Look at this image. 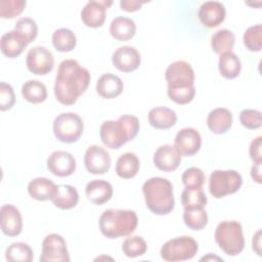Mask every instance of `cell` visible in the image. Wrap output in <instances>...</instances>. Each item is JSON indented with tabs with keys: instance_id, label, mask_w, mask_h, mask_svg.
<instances>
[{
	"instance_id": "obj_37",
	"label": "cell",
	"mask_w": 262,
	"mask_h": 262,
	"mask_svg": "<svg viewBox=\"0 0 262 262\" xmlns=\"http://www.w3.org/2000/svg\"><path fill=\"white\" fill-rule=\"evenodd\" d=\"M244 45L253 52H259L262 48V26L260 24L249 27L243 37Z\"/></svg>"
},
{
	"instance_id": "obj_23",
	"label": "cell",
	"mask_w": 262,
	"mask_h": 262,
	"mask_svg": "<svg viewBox=\"0 0 262 262\" xmlns=\"http://www.w3.org/2000/svg\"><path fill=\"white\" fill-rule=\"evenodd\" d=\"M232 114L225 107L212 110L207 117V126L215 134H224L232 126Z\"/></svg>"
},
{
	"instance_id": "obj_15",
	"label": "cell",
	"mask_w": 262,
	"mask_h": 262,
	"mask_svg": "<svg viewBox=\"0 0 262 262\" xmlns=\"http://www.w3.org/2000/svg\"><path fill=\"white\" fill-rule=\"evenodd\" d=\"M112 62L117 70L123 73H131L138 69L141 62V57L136 48L125 45L114 51Z\"/></svg>"
},
{
	"instance_id": "obj_3",
	"label": "cell",
	"mask_w": 262,
	"mask_h": 262,
	"mask_svg": "<svg viewBox=\"0 0 262 262\" xmlns=\"http://www.w3.org/2000/svg\"><path fill=\"white\" fill-rule=\"evenodd\" d=\"M140 125L137 117L123 115L117 121L108 120L101 124L99 135L102 143L112 149H118L126 142L134 139Z\"/></svg>"
},
{
	"instance_id": "obj_1",
	"label": "cell",
	"mask_w": 262,
	"mask_h": 262,
	"mask_svg": "<svg viewBox=\"0 0 262 262\" xmlns=\"http://www.w3.org/2000/svg\"><path fill=\"white\" fill-rule=\"evenodd\" d=\"M90 80L89 71L76 59L62 60L58 66L53 88L56 100L64 105L74 104L87 90Z\"/></svg>"
},
{
	"instance_id": "obj_8",
	"label": "cell",
	"mask_w": 262,
	"mask_h": 262,
	"mask_svg": "<svg viewBox=\"0 0 262 262\" xmlns=\"http://www.w3.org/2000/svg\"><path fill=\"white\" fill-rule=\"evenodd\" d=\"M243 184L242 175L235 170H215L209 178V191L215 199L236 192Z\"/></svg>"
},
{
	"instance_id": "obj_45",
	"label": "cell",
	"mask_w": 262,
	"mask_h": 262,
	"mask_svg": "<svg viewBox=\"0 0 262 262\" xmlns=\"http://www.w3.org/2000/svg\"><path fill=\"white\" fill-rule=\"evenodd\" d=\"M251 177L252 179L257 182L261 183V163H254V165L251 168Z\"/></svg>"
},
{
	"instance_id": "obj_16",
	"label": "cell",
	"mask_w": 262,
	"mask_h": 262,
	"mask_svg": "<svg viewBox=\"0 0 262 262\" xmlns=\"http://www.w3.org/2000/svg\"><path fill=\"white\" fill-rule=\"evenodd\" d=\"M47 169L55 176L68 177L76 170V160L68 151L55 150L47 159Z\"/></svg>"
},
{
	"instance_id": "obj_13",
	"label": "cell",
	"mask_w": 262,
	"mask_h": 262,
	"mask_svg": "<svg viewBox=\"0 0 262 262\" xmlns=\"http://www.w3.org/2000/svg\"><path fill=\"white\" fill-rule=\"evenodd\" d=\"M112 4V0L88 1L81 10L82 21L89 28H100L104 24L106 9Z\"/></svg>"
},
{
	"instance_id": "obj_19",
	"label": "cell",
	"mask_w": 262,
	"mask_h": 262,
	"mask_svg": "<svg viewBox=\"0 0 262 262\" xmlns=\"http://www.w3.org/2000/svg\"><path fill=\"white\" fill-rule=\"evenodd\" d=\"M225 7L219 1L204 2L198 12L200 21L207 28L218 27L225 19Z\"/></svg>"
},
{
	"instance_id": "obj_41",
	"label": "cell",
	"mask_w": 262,
	"mask_h": 262,
	"mask_svg": "<svg viewBox=\"0 0 262 262\" xmlns=\"http://www.w3.org/2000/svg\"><path fill=\"white\" fill-rule=\"evenodd\" d=\"M239 122L241 124L250 130L259 129L262 126V115L258 110L246 108L239 113Z\"/></svg>"
},
{
	"instance_id": "obj_32",
	"label": "cell",
	"mask_w": 262,
	"mask_h": 262,
	"mask_svg": "<svg viewBox=\"0 0 262 262\" xmlns=\"http://www.w3.org/2000/svg\"><path fill=\"white\" fill-rule=\"evenodd\" d=\"M52 44L59 52L72 51L77 45L75 33L68 28H59L52 34Z\"/></svg>"
},
{
	"instance_id": "obj_25",
	"label": "cell",
	"mask_w": 262,
	"mask_h": 262,
	"mask_svg": "<svg viewBox=\"0 0 262 262\" xmlns=\"http://www.w3.org/2000/svg\"><path fill=\"white\" fill-rule=\"evenodd\" d=\"M53 205L61 210H70L77 206L79 202L78 190L70 184L57 185L54 196L51 199Z\"/></svg>"
},
{
	"instance_id": "obj_40",
	"label": "cell",
	"mask_w": 262,
	"mask_h": 262,
	"mask_svg": "<svg viewBox=\"0 0 262 262\" xmlns=\"http://www.w3.org/2000/svg\"><path fill=\"white\" fill-rule=\"evenodd\" d=\"M14 30L26 37L29 43L33 42L38 35V26L31 17H21L16 20Z\"/></svg>"
},
{
	"instance_id": "obj_18",
	"label": "cell",
	"mask_w": 262,
	"mask_h": 262,
	"mask_svg": "<svg viewBox=\"0 0 262 262\" xmlns=\"http://www.w3.org/2000/svg\"><path fill=\"white\" fill-rule=\"evenodd\" d=\"M152 161L159 170L164 172H173L179 167L181 163V156L174 145L164 144L157 148L154 154Z\"/></svg>"
},
{
	"instance_id": "obj_12",
	"label": "cell",
	"mask_w": 262,
	"mask_h": 262,
	"mask_svg": "<svg viewBox=\"0 0 262 262\" xmlns=\"http://www.w3.org/2000/svg\"><path fill=\"white\" fill-rule=\"evenodd\" d=\"M86 170L94 175L106 173L111 168V157L105 148L93 144L88 146L84 155Z\"/></svg>"
},
{
	"instance_id": "obj_9",
	"label": "cell",
	"mask_w": 262,
	"mask_h": 262,
	"mask_svg": "<svg viewBox=\"0 0 262 262\" xmlns=\"http://www.w3.org/2000/svg\"><path fill=\"white\" fill-rule=\"evenodd\" d=\"M54 136L61 142L73 143L78 141L84 130L83 120L76 113H61L52 124Z\"/></svg>"
},
{
	"instance_id": "obj_7",
	"label": "cell",
	"mask_w": 262,
	"mask_h": 262,
	"mask_svg": "<svg viewBox=\"0 0 262 262\" xmlns=\"http://www.w3.org/2000/svg\"><path fill=\"white\" fill-rule=\"evenodd\" d=\"M199 251L196 241L188 235L167 241L161 248V258L167 262H178L192 259Z\"/></svg>"
},
{
	"instance_id": "obj_4",
	"label": "cell",
	"mask_w": 262,
	"mask_h": 262,
	"mask_svg": "<svg viewBox=\"0 0 262 262\" xmlns=\"http://www.w3.org/2000/svg\"><path fill=\"white\" fill-rule=\"evenodd\" d=\"M145 205L156 215H167L174 209L172 183L163 177H151L142 185Z\"/></svg>"
},
{
	"instance_id": "obj_33",
	"label": "cell",
	"mask_w": 262,
	"mask_h": 262,
	"mask_svg": "<svg viewBox=\"0 0 262 262\" xmlns=\"http://www.w3.org/2000/svg\"><path fill=\"white\" fill-rule=\"evenodd\" d=\"M34 258L31 247L21 242L12 243L5 251V259L11 262H31Z\"/></svg>"
},
{
	"instance_id": "obj_30",
	"label": "cell",
	"mask_w": 262,
	"mask_h": 262,
	"mask_svg": "<svg viewBox=\"0 0 262 262\" xmlns=\"http://www.w3.org/2000/svg\"><path fill=\"white\" fill-rule=\"evenodd\" d=\"M21 95L30 103H41L47 98V88L38 80H29L21 86Z\"/></svg>"
},
{
	"instance_id": "obj_26",
	"label": "cell",
	"mask_w": 262,
	"mask_h": 262,
	"mask_svg": "<svg viewBox=\"0 0 262 262\" xmlns=\"http://www.w3.org/2000/svg\"><path fill=\"white\" fill-rule=\"evenodd\" d=\"M148 122L156 129H169L177 122L176 113L166 106H156L148 113Z\"/></svg>"
},
{
	"instance_id": "obj_27",
	"label": "cell",
	"mask_w": 262,
	"mask_h": 262,
	"mask_svg": "<svg viewBox=\"0 0 262 262\" xmlns=\"http://www.w3.org/2000/svg\"><path fill=\"white\" fill-rule=\"evenodd\" d=\"M110 33L118 41H128L136 33V25L133 19L125 16L115 17L110 25Z\"/></svg>"
},
{
	"instance_id": "obj_43",
	"label": "cell",
	"mask_w": 262,
	"mask_h": 262,
	"mask_svg": "<svg viewBox=\"0 0 262 262\" xmlns=\"http://www.w3.org/2000/svg\"><path fill=\"white\" fill-rule=\"evenodd\" d=\"M261 145H262V137L261 136H258L255 139H253L251 144H250L249 154H250L251 160L254 163H261L262 162Z\"/></svg>"
},
{
	"instance_id": "obj_11",
	"label": "cell",
	"mask_w": 262,
	"mask_h": 262,
	"mask_svg": "<svg viewBox=\"0 0 262 262\" xmlns=\"http://www.w3.org/2000/svg\"><path fill=\"white\" fill-rule=\"evenodd\" d=\"M26 64L31 73L44 76L52 71L54 67V56L46 47L34 46L27 53Z\"/></svg>"
},
{
	"instance_id": "obj_39",
	"label": "cell",
	"mask_w": 262,
	"mask_h": 262,
	"mask_svg": "<svg viewBox=\"0 0 262 262\" xmlns=\"http://www.w3.org/2000/svg\"><path fill=\"white\" fill-rule=\"evenodd\" d=\"M26 4L25 0H1L0 16L2 18H13L24 11Z\"/></svg>"
},
{
	"instance_id": "obj_34",
	"label": "cell",
	"mask_w": 262,
	"mask_h": 262,
	"mask_svg": "<svg viewBox=\"0 0 262 262\" xmlns=\"http://www.w3.org/2000/svg\"><path fill=\"white\" fill-rule=\"evenodd\" d=\"M183 221L192 230H202L208 224V214L205 208L184 209Z\"/></svg>"
},
{
	"instance_id": "obj_2",
	"label": "cell",
	"mask_w": 262,
	"mask_h": 262,
	"mask_svg": "<svg viewBox=\"0 0 262 262\" xmlns=\"http://www.w3.org/2000/svg\"><path fill=\"white\" fill-rule=\"evenodd\" d=\"M165 78L168 84L167 94L169 98L178 103L190 102L195 94L194 72L185 60H176L168 66Z\"/></svg>"
},
{
	"instance_id": "obj_21",
	"label": "cell",
	"mask_w": 262,
	"mask_h": 262,
	"mask_svg": "<svg viewBox=\"0 0 262 262\" xmlns=\"http://www.w3.org/2000/svg\"><path fill=\"white\" fill-rule=\"evenodd\" d=\"M87 200L95 205H103L107 203L114 193L113 185L103 179H95L87 183L85 187Z\"/></svg>"
},
{
	"instance_id": "obj_20",
	"label": "cell",
	"mask_w": 262,
	"mask_h": 262,
	"mask_svg": "<svg viewBox=\"0 0 262 262\" xmlns=\"http://www.w3.org/2000/svg\"><path fill=\"white\" fill-rule=\"evenodd\" d=\"M29 42L19 32L12 30L4 33L0 39V49L3 55L9 58H14L20 55Z\"/></svg>"
},
{
	"instance_id": "obj_22",
	"label": "cell",
	"mask_w": 262,
	"mask_h": 262,
	"mask_svg": "<svg viewBox=\"0 0 262 262\" xmlns=\"http://www.w3.org/2000/svg\"><path fill=\"white\" fill-rule=\"evenodd\" d=\"M124 88L120 77L112 73L102 74L96 82V92L103 98L112 99L119 96Z\"/></svg>"
},
{
	"instance_id": "obj_5",
	"label": "cell",
	"mask_w": 262,
	"mask_h": 262,
	"mask_svg": "<svg viewBox=\"0 0 262 262\" xmlns=\"http://www.w3.org/2000/svg\"><path fill=\"white\" fill-rule=\"evenodd\" d=\"M100 232L107 238L127 236L134 232L138 224L137 214L132 210L106 209L99 217Z\"/></svg>"
},
{
	"instance_id": "obj_47",
	"label": "cell",
	"mask_w": 262,
	"mask_h": 262,
	"mask_svg": "<svg viewBox=\"0 0 262 262\" xmlns=\"http://www.w3.org/2000/svg\"><path fill=\"white\" fill-rule=\"evenodd\" d=\"M201 261H223V259L222 258H220V257H217V256H215V255H213L212 256V254H208L207 256H205V257H203V258H201L200 259Z\"/></svg>"
},
{
	"instance_id": "obj_31",
	"label": "cell",
	"mask_w": 262,
	"mask_h": 262,
	"mask_svg": "<svg viewBox=\"0 0 262 262\" xmlns=\"http://www.w3.org/2000/svg\"><path fill=\"white\" fill-rule=\"evenodd\" d=\"M235 43L234 34L227 29L215 32L211 37V47L213 51L219 55L232 50Z\"/></svg>"
},
{
	"instance_id": "obj_10",
	"label": "cell",
	"mask_w": 262,
	"mask_h": 262,
	"mask_svg": "<svg viewBox=\"0 0 262 262\" xmlns=\"http://www.w3.org/2000/svg\"><path fill=\"white\" fill-rule=\"evenodd\" d=\"M71 260L64 238L57 233H50L42 242L41 262H69Z\"/></svg>"
},
{
	"instance_id": "obj_44",
	"label": "cell",
	"mask_w": 262,
	"mask_h": 262,
	"mask_svg": "<svg viewBox=\"0 0 262 262\" xmlns=\"http://www.w3.org/2000/svg\"><path fill=\"white\" fill-rule=\"evenodd\" d=\"M146 1H138V0H121L120 6L122 10H125L127 12H134L136 10H139L143 3Z\"/></svg>"
},
{
	"instance_id": "obj_28",
	"label": "cell",
	"mask_w": 262,
	"mask_h": 262,
	"mask_svg": "<svg viewBox=\"0 0 262 262\" xmlns=\"http://www.w3.org/2000/svg\"><path fill=\"white\" fill-rule=\"evenodd\" d=\"M139 168L140 162L134 152H125L121 155L116 163V173L123 179H130L136 176Z\"/></svg>"
},
{
	"instance_id": "obj_17",
	"label": "cell",
	"mask_w": 262,
	"mask_h": 262,
	"mask_svg": "<svg viewBox=\"0 0 262 262\" xmlns=\"http://www.w3.org/2000/svg\"><path fill=\"white\" fill-rule=\"evenodd\" d=\"M2 232L10 237L17 236L23 230V218L19 210L13 205L6 204L0 209Z\"/></svg>"
},
{
	"instance_id": "obj_6",
	"label": "cell",
	"mask_w": 262,
	"mask_h": 262,
	"mask_svg": "<svg viewBox=\"0 0 262 262\" xmlns=\"http://www.w3.org/2000/svg\"><path fill=\"white\" fill-rule=\"evenodd\" d=\"M214 237L219 248L228 256H236L245 248L243 227L235 220L221 221L215 229Z\"/></svg>"
},
{
	"instance_id": "obj_24",
	"label": "cell",
	"mask_w": 262,
	"mask_h": 262,
	"mask_svg": "<svg viewBox=\"0 0 262 262\" xmlns=\"http://www.w3.org/2000/svg\"><path fill=\"white\" fill-rule=\"evenodd\" d=\"M57 185L46 177H37L31 180L28 184L29 194L40 202L48 201L54 196Z\"/></svg>"
},
{
	"instance_id": "obj_29",
	"label": "cell",
	"mask_w": 262,
	"mask_h": 262,
	"mask_svg": "<svg viewBox=\"0 0 262 262\" xmlns=\"http://www.w3.org/2000/svg\"><path fill=\"white\" fill-rule=\"evenodd\" d=\"M218 70L225 79H235L242 70V63L238 56L232 51L222 53L218 60Z\"/></svg>"
},
{
	"instance_id": "obj_36",
	"label": "cell",
	"mask_w": 262,
	"mask_h": 262,
	"mask_svg": "<svg viewBox=\"0 0 262 262\" xmlns=\"http://www.w3.org/2000/svg\"><path fill=\"white\" fill-rule=\"evenodd\" d=\"M147 250L146 242L143 237L139 235H133L130 237H127L122 245V251L125 254V256L129 258H135L139 257L145 254Z\"/></svg>"
},
{
	"instance_id": "obj_14",
	"label": "cell",
	"mask_w": 262,
	"mask_h": 262,
	"mask_svg": "<svg viewBox=\"0 0 262 262\" xmlns=\"http://www.w3.org/2000/svg\"><path fill=\"white\" fill-rule=\"evenodd\" d=\"M202 145L200 132L191 127H186L177 132L174 139V147L180 156L190 157L196 154Z\"/></svg>"
},
{
	"instance_id": "obj_38",
	"label": "cell",
	"mask_w": 262,
	"mask_h": 262,
	"mask_svg": "<svg viewBox=\"0 0 262 262\" xmlns=\"http://www.w3.org/2000/svg\"><path fill=\"white\" fill-rule=\"evenodd\" d=\"M181 180L185 188H202L205 183L206 176L200 168L190 167L183 172Z\"/></svg>"
},
{
	"instance_id": "obj_46",
	"label": "cell",
	"mask_w": 262,
	"mask_h": 262,
	"mask_svg": "<svg viewBox=\"0 0 262 262\" xmlns=\"http://www.w3.org/2000/svg\"><path fill=\"white\" fill-rule=\"evenodd\" d=\"M252 248L257 253L258 256H261V229H258L257 232L253 235Z\"/></svg>"
},
{
	"instance_id": "obj_35",
	"label": "cell",
	"mask_w": 262,
	"mask_h": 262,
	"mask_svg": "<svg viewBox=\"0 0 262 262\" xmlns=\"http://www.w3.org/2000/svg\"><path fill=\"white\" fill-rule=\"evenodd\" d=\"M208 199L202 188H185L181 192V203L184 209L205 208Z\"/></svg>"
},
{
	"instance_id": "obj_42",
	"label": "cell",
	"mask_w": 262,
	"mask_h": 262,
	"mask_svg": "<svg viewBox=\"0 0 262 262\" xmlns=\"http://www.w3.org/2000/svg\"><path fill=\"white\" fill-rule=\"evenodd\" d=\"M15 102V94L11 85L1 82L0 83V110L2 112L10 110Z\"/></svg>"
}]
</instances>
